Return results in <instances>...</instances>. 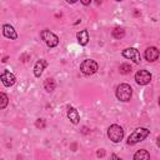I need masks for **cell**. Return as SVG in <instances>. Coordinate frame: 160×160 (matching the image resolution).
I'll use <instances>...</instances> for the list:
<instances>
[{
  "mask_svg": "<svg viewBox=\"0 0 160 160\" xmlns=\"http://www.w3.org/2000/svg\"><path fill=\"white\" fill-rule=\"evenodd\" d=\"M149 135H150V130H149V129H146V128H138V129H135V130L129 135L126 142H128V145H135V144H138L139 141L145 140Z\"/></svg>",
  "mask_w": 160,
  "mask_h": 160,
  "instance_id": "obj_1",
  "label": "cell"
},
{
  "mask_svg": "<svg viewBox=\"0 0 160 160\" xmlns=\"http://www.w3.org/2000/svg\"><path fill=\"white\" fill-rule=\"evenodd\" d=\"M116 98L118 100L120 101H129L131 99V95H132V89L129 84H120L118 88H116Z\"/></svg>",
  "mask_w": 160,
  "mask_h": 160,
  "instance_id": "obj_2",
  "label": "cell"
},
{
  "mask_svg": "<svg viewBox=\"0 0 160 160\" xmlns=\"http://www.w3.org/2000/svg\"><path fill=\"white\" fill-rule=\"evenodd\" d=\"M108 136H109V139L111 141L119 142L124 138V129L120 125H118V124H112L108 129Z\"/></svg>",
  "mask_w": 160,
  "mask_h": 160,
  "instance_id": "obj_3",
  "label": "cell"
},
{
  "mask_svg": "<svg viewBox=\"0 0 160 160\" xmlns=\"http://www.w3.org/2000/svg\"><path fill=\"white\" fill-rule=\"evenodd\" d=\"M98 69H99L98 62L95 60H91V59H86L80 64V70L85 75H92L98 71Z\"/></svg>",
  "mask_w": 160,
  "mask_h": 160,
  "instance_id": "obj_4",
  "label": "cell"
},
{
  "mask_svg": "<svg viewBox=\"0 0 160 160\" xmlns=\"http://www.w3.org/2000/svg\"><path fill=\"white\" fill-rule=\"evenodd\" d=\"M40 36L49 48H55L59 45V38L54 32H51L50 30H42Z\"/></svg>",
  "mask_w": 160,
  "mask_h": 160,
  "instance_id": "obj_5",
  "label": "cell"
},
{
  "mask_svg": "<svg viewBox=\"0 0 160 160\" xmlns=\"http://www.w3.org/2000/svg\"><path fill=\"white\" fill-rule=\"evenodd\" d=\"M121 54H122L124 58H126V59H131L135 64H139L140 60H141V58H140V52H139V50L135 49V48H128V49L122 50Z\"/></svg>",
  "mask_w": 160,
  "mask_h": 160,
  "instance_id": "obj_6",
  "label": "cell"
},
{
  "mask_svg": "<svg viewBox=\"0 0 160 160\" xmlns=\"http://www.w3.org/2000/svg\"><path fill=\"white\" fill-rule=\"evenodd\" d=\"M135 81L139 85H148L151 81V74L148 70H139L135 74Z\"/></svg>",
  "mask_w": 160,
  "mask_h": 160,
  "instance_id": "obj_7",
  "label": "cell"
},
{
  "mask_svg": "<svg viewBox=\"0 0 160 160\" xmlns=\"http://www.w3.org/2000/svg\"><path fill=\"white\" fill-rule=\"evenodd\" d=\"M159 55H160V52H159V50H158L155 46H149V48L145 50V52H144L145 59H146L148 61H150V62L158 60Z\"/></svg>",
  "mask_w": 160,
  "mask_h": 160,
  "instance_id": "obj_8",
  "label": "cell"
},
{
  "mask_svg": "<svg viewBox=\"0 0 160 160\" xmlns=\"http://www.w3.org/2000/svg\"><path fill=\"white\" fill-rule=\"evenodd\" d=\"M0 79H1V81H2V84H4L5 86H12V85L15 84V81H16L15 75H14L12 72L8 71V70H5V71L1 74Z\"/></svg>",
  "mask_w": 160,
  "mask_h": 160,
  "instance_id": "obj_9",
  "label": "cell"
},
{
  "mask_svg": "<svg viewBox=\"0 0 160 160\" xmlns=\"http://www.w3.org/2000/svg\"><path fill=\"white\" fill-rule=\"evenodd\" d=\"M2 32H4V36L8 38V39H11V40L18 39L16 31H15L14 28H12L11 25H9V24H5V25L2 26Z\"/></svg>",
  "mask_w": 160,
  "mask_h": 160,
  "instance_id": "obj_10",
  "label": "cell"
},
{
  "mask_svg": "<svg viewBox=\"0 0 160 160\" xmlns=\"http://www.w3.org/2000/svg\"><path fill=\"white\" fill-rule=\"evenodd\" d=\"M48 66V62L44 60V59H40V60H38L36 62H35V66H34V75L36 76V78H40V75L42 74V71H44V69Z\"/></svg>",
  "mask_w": 160,
  "mask_h": 160,
  "instance_id": "obj_11",
  "label": "cell"
},
{
  "mask_svg": "<svg viewBox=\"0 0 160 160\" xmlns=\"http://www.w3.org/2000/svg\"><path fill=\"white\" fill-rule=\"evenodd\" d=\"M68 118H69V120L72 122V124H79V120H80V115H79V112H78V110L75 109V108H72V106H69L68 108Z\"/></svg>",
  "mask_w": 160,
  "mask_h": 160,
  "instance_id": "obj_12",
  "label": "cell"
},
{
  "mask_svg": "<svg viewBox=\"0 0 160 160\" xmlns=\"http://www.w3.org/2000/svg\"><path fill=\"white\" fill-rule=\"evenodd\" d=\"M76 38H78V41L80 45H86L89 42V32L88 30H80L78 34H76Z\"/></svg>",
  "mask_w": 160,
  "mask_h": 160,
  "instance_id": "obj_13",
  "label": "cell"
},
{
  "mask_svg": "<svg viewBox=\"0 0 160 160\" xmlns=\"http://www.w3.org/2000/svg\"><path fill=\"white\" fill-rule=\"evenodd\" d=\"M134 160H150V154L145 149H140L134 154Z\"/></svg>",
  "mask_w": 160,
  "mask_h": 160,
  "instance_id": "obj_14",
  "label": "cell"
},
{
  "mask_svg": "<svg viewBox=\"0 0 160 160\" xmlns=\"http://www.w3.org/2000/svg\"><path fill=\"white\" fill-rule=\"evenodd\" d=\"M111 35L114 39H122L125 36V30L121 29V28H115L112 31H111Z\"/></svg>",
  "mask_w": 160,
  "mask_h": 160,
  "instance_id": "obj_15",
  "label": "cell"
},
{
  "mask_svg": "<svg viewBox=\"0 0 160 160\" xmlns=\"http://www.w3.org/2000/svg\"><path fill=\"white\" fill-rule=\"evenodd\" d=\"M55 86H56V84H55L54 79H46L45 82H44V88H45L46 91H54Z\"/></svg>",
  "mask_w": 160,
  "mask_h": 160,
  "instance_id": "obj_16",
  "label": "cell"
},
{
  "mask_svg": "<svg viewBox=\"0 0 160 160\" xmlns=\"http://www.w3.org/2000/svg\"><path fill=\"white\" fill-rule=\"evenodd\" d=\"M119 71H120L122 75H128V74H130V72H131V66H130L129 64L124 62V64H121V65H120Z\"/></svg>",
  "mask_w": 160,
  "mask_h": 160,
  "instance_id": "obj_17",
  "label": "cell"
},
{
  "mask_svg": "<svg viewBox=\"0 0 160 160\" xmlns=\"http://www.w3.org/2000/svg\"><path fill=\"white\" fill-rule=\"evenodd\" d=\"M0 99H1L0 109H5V108H6V105H8V101H9V99H8L6 94H5V92H1V94H0Z\"/></svg>",
  "mask_w": 160,
  "mask_h": 160,
  "instance_id": "obj_18",
  "label": "cell"
},
{
  "mask_svg": "<svg viewBox=\"0 0 160 160\" xmlns=\"http://www.w3.org/2000/svg\"><path fill=\"white\" fill-rule=\"evenodd\" d=\"M36 126H38V128H44V126H45L44 120H42V119H39V120L36 121Z\"/></svg>",
  "mask_w": 160,
  "mask_h": 160,
  "instance_id": "obj_19",
  "label": "cell"
},
{
  "mask_svg": "<svg viewBox=\"0 0 160 160\" xmlns=\"http://www.w3.org/2000/svg\"><path fill=\"white\" fill-rule=\"evenodd\" d=\"M96 155H98V156H104V155H105V151H104L102 149H100V150L96 152Z\"/></svg>",
  "mask_w": 160,
  "mask_h": 160,
  "instance_id": "obj_20",
  "label": "cell"
},
{
  "mask_svg": "<svg viewBox=\"0 0 160 160\" xmlns=\"http://www.w3.org/2000/svg\"><path fill=\"white\" fill-rule=\"evenodd\" d=\"M81 2H82V4H84V5H89V4H90V2H91V1H90V0H82V1H81Z\"/></svg>",
  "mask_w": 160,
  "mask_h": 160,
  "instance_id": "obj_21",
  "label": "cell"
},
{
  "mask_svg": "<svg viewBox=\"0 0 160 160\" xmlns=\"http://www.w3.org/2000/svg\"><path fill=\"white\" fill-rule=\"evenodd\" d=\"M156 145L160 148V136H158V139H156Z\"/></svg>",
  "mask_w": 160,
  "mask_h": 160,
  "instance_id": "obj_22",
  "label": "cell"
},
{
  "mask_svg": "<svg viewBox=\"0 0 160 160\" xmlns=\"http://www.w3.org/2000/svg\"><path fill=\"white\" fill-rule=\"evenodd\" d=\"M112 158H114V160H121V159H119L116 155H112Z\"/></svg>",
  "mask_w": 160,
  "mask_h": 160,
  "instance_id": "obj_23",
  "label": "cell"
},
{
  "mask_svg": "<svg viewBox=\"0 0 160 160\" xmlns=\"http://www.w3.org/2000/svg\"><path fill=\"white\" fill-rule=\"evenodd\" d=\"M159 105H160V98H159Z\"/></svg>",
  "mask_w": 160,
  "mask_h": 160,
  "instance_id": "obj_24",
  "label": "cell"
}]
</instances>
